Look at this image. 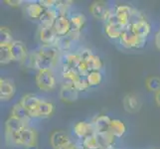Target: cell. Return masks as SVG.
Here are the masks:
<instances>
[{"label": "cell", "mask_w": 160, "mask_h": 149, "mask_svg": "<svg viewBox=\"0 0 160 149\" xmlns=\"http://www.w3.org/2000/svg\"><path fill=\"white\" fill-rule=\"evenodd\" d=\"M26 123L21 121L20 119L14 117H11L7 119L5 123V131H6V137L14 144L18 145V136L19 133L26 127Z\"/></svg>", "instance_id": "1"}, {"label": "cell", "mask_w": 160, "mask_h": 149, "mask_svg": "<svg viewBox=\"0 0 160 149\" xmlns=\"http://www.w3.org/2000/svg\"><path fill=\"white\" fill-rule=\"evenodd\" d=\"M146 39H141L137 37L132 30L131 26H126L125 29L120 37V43L126 48H141L144 46Z\"/></svg>", "instance_id": "2"}, {"label": "cell", "mask_w": 160, "mask_h": 149, "mask_svg": "<svg viewBox=\"0 0 160 149\" xmlns=\"http://www.w3.org/2000/svg\"><path fill=\"white\" fill-rule=\"evenodd\" d=\"M36 84L42 91L53 90L56 85V81L51 71H39L36 75Z\"/></svg>", "instance_id": "3"}, {"label": "cell", "mask_w": 160, "mask_h": 149, "mask_svg": "<svg viewBox=\"0 0 160 149\" xmlns=\"http://www.w3.org/2000/svg\"><path fill=\"white\" fill-rule=\"evenodd\" d=\"M37 144V133L36 131L28 126L22 130L18 136V145L28 147Z\"/></svg>", "instance_id": "4"}, {"label": "cell", "mask_w": 160, "mask_h": 149, "mask_svg": "<svg viewBox=\"0 0 160 149\" xmlns=\"http://www.w3.org/2000/svg\"><path fill=\"white\" fill-rule=\"evenodd\" d=\"M50 144L54 149H60L62 147L72 144L68 134L63 130L54 131L50 137Z\"/></svg>", "instance_id": "5"}, {"label": "cell", "mask_w": 160, "mask_h": 149, "mask_svg": "<svg viewBox=\"0 0 160 149\" xmlns=\"http://www.w3.org/2000/svg\"><path fill=\"white\" fill-rule=\"evenodd\" d=\"M90 11L93 17L100 20H108L110 14V11L108 7V5L102 1L92 3L90 6Z\"/></svg>", "instance_id": "6"}, {"label": "cell", "mask_w": 160, "mask_h": 149, "mask_svg": "<svg viewBox=\"0 0 160 149\" xmlns=\"http://www.w3.org/2000/svg\"><path fill=\"white\" fill-rule=\"evenodd\" d=\"M56 61V59L49 57L40 52H37L35 58V69L39 71H50V69L54 67Z\"/></svg>", "instance_id": "7"}, {"label": "cell", "mask_w": 160, "mask_h": 149, "mask_svg": "<svg viewBox=\"0 0 160 149\" xmlns=\"http://www.w3.org/2000/svg\"><path fill=\"white\" fill-rule=\"evenodd\" d=\"M60 97L65 102H74L79 97V91L72 84H66L61 87Z\"/></svg>", "instance_id": "8"}, {"label": "cell", "mask_w": 160, "mask_h": 149, "mask_svg": "<svg viewBox=\"0 0 160 149\" xmlns=\"http://www.w3.org/2000/svg\"><path fill=\"white\" fill-rule=\"evenodd\" d=\"M41 102H42L41 99L34 95H26L22 97L20 101V103L31 113L32 117H34L36 110H37L38 107L40 106Z\"/></svg>", "instance_id": "9"}, {"label": "cell", "mask_w": 160, "mask_h": 149, "mask_svg": "<svg viewBox=\"0 0 160 149\" xmlns=\"http://www.w3.org/2000/svg\"><path fill=\"white\" fill-rule=\"evenodd\" d=\"M11 50V56H12V61L16 62H23L25 58L27 57L26 47L23 42L21 41H14L10 45Z\"/></svg>", "instance_id": "10"}, {"label": "cell", "mask_w": 160, "mask_h": 149, "mask_svg": "<svg viewBox=\"0 0 160 149\" xmlns=\"http://www.w3.org/2000/svg\"><path fill=\"white\" fill-rule=\"evenodd\" d=\"M74 131L75 134L81 139H84L90 135L96 134V130L92 123H88L85 122V121H80V122L76 123V125L74 126Z\"/></svg>", "instance_id": "11"}, {"label": "cell", "mask_w": 160, "mask_h": 149, "mask_svg": "<svg viewBox=\"0 0 160 149\" xmlns=\"http://www.w3.org/2000/svg\"><path fill=\"white\" fill-rule=\"evenodd\" d=\"M39 38L45 45H52L58 40V34L54 27H42L39 32Z\"/></svg>", "instance_id": "12"}, {"label": "cell", "mask_w": 160, "mask_h": 149, "mask_svg": "<svg viewBox=\"0 0 160 149\" xmlns=\"http://www.w3.org/2000/svg\"><path fill=\"white\" fill-rule=\"evenodd\" d=\"M15 85L12 81L1 79L0 80V98L2 101H8L14 96Z\"/></svg>", "instance_id": "13"}, {"label": "cell", "mask_w": 160, "mask_h": 149, "mask_svg": "<svg viewBox=\"0 0 160 149\" xmlns=\"http://www.w3.org/2000/svg\"><path fill=\"white\" fill-rule=\"evenodd\" d=\"M54 29L56 30L59 37H63L69 34L71 31V22L67 16H58V18L55 21Z\"/></svg>", "instance_id": "14"}, {"label": "cell", "mask_w": 160, "mask_h": 149, "mask_svg": "<svg viewBox=\"0 0 160 149\" xmlns=\"http://www.w3.org/2000/svg\"><path fill=\"white\" fill-rule=\"evenodd\" d=\"M123 107L128 112H137L141 107V102L137 96L133 93H128L123 97Z\"/></svg>", "instance_id": "15"}, {"label": "cell", "mask_w": 160, "mask_h": 149, "mask_svg": "<svg viewBox=\"0 0 160 149\" xmlns=\"http://www.w3.org/2000/svg\"><path fill=\"white\" fill-rule=\"evenodd\" d=\"M110 123H112V119L108 115H100L95 119L92 125L95 127L96 133H102V132L109 131Z\"/></svg>", "instance_id": "16"}, {"label": "cell", "mask_w": 160, "mask_h": 149, "mask_svg": "<svg viewBox=\"0 0 160 149\" xmlns=\"http://www.w3.org/2000/svg\"><path fill=\"white\" fill-rule=\"evenodd\" d=\"M11 117H14L16 118H18L25 123L28 122L29 119L32 117L31 113L23 106H22L20 102L16 103L13 106L12 110H11Z\"/></svg>", "instance_id": "17"}, {"label": "cell", "mask_w": 160, "mask_h": 149, "mask_svg": "<svg viewBox=\"0 0 160 149\" xmlns=\"http://www.w3.org/2000/svg\"><path fill=\"white\" fill-rule=\"evenodd\" d=\"M57 18H58L57 11L54 8H51V9H45L39 20L42 27H53Z\"/></svg>", "instance_id": "18"}, {"label": "cell", "mask_w": 160, "mask_h": 149, "mask_svg": "<svg viewBox=\"0 0 160 149\" xmlns=\"http://www.w3.org/2000/svg\"><path fill=\"white\" fill-rule=\"evenodd\" d=\"M132 8H130L128 5H119L115 9V14L118 17L120 24L123 27L128 26V22H129V17H130V13H131Z\"/></svg>", "instance_id": "19"}, {"label": "cell", "mask_w": 160, "mask_h": 149, "mask_svg": "<svg viewBox=\"0 0 160 149\" xmlns=\"http://www.w3.org/2000/svg\"><path fill=\"white\" fill-rule=\"evenodd\" d=\"M131 27L136 36L141 38V39H146V37L150 33V25L148 24L146 20H142L138 22V23L132 25Z\"/></svg>", "instance_id": "20"}, {"label": "cell", "mask_w": 160, "mask_h": 149, "mask_svg": "<svg viewBox=\"0 0 160 149\" xmlns=\"http://www.w3.org/2000/svg\"><path fill=\"white\" fill-rule=\"evenodd\" d=\"M86 63L89 72H100V70L102 68V61L98 56L91 54L89 57L86 58L85 60H82Z\"/></svg>", "instance_id": "21"}, {"label": "cell", "mask_w": 160, "mask_h": 149, "mask_svg": "<svg viewBox=\"0 0 160 149\" xmlns=\"http://www.w3.org/2000/svg\"><path fill=\"white\" fill-rule=\"evenodd\" d=\"M96 136H97L98 142V144H100L101 148L112 147L115 137L110 133V131L102 132V133H96Z\"/></svg>", "instance_id": "22"}, {"label": "cell", "mask_w": 160, "mask_h": 149, "mask_svg": "<svg viewBox=\"0 0 160 149\" xmlns=\"http://www.w3.org/2000/svg\"><path fill=\"white\" fill-rule=\"evenodd\" d=\"M109 131L114 137H121L126 131L125 124L119 119H112Z\"/></svg>", "instance_id": "23"}, {"label": "cell", "mask_w": 160, "mask_h": 149, "mask_svg": "<svg viewBox=\"0 0 160 149\" xmlns=\"http://www.w3.org/2000/svg\"><path fill=\"white\" fill-rule=\"evenodd\" d=\"M45 11V8H44L42 5L39 3H32L27 5L26 7V12L28 14V16L32 19H40V17L42 16V14Z\"/></svg>", "instance_id": "24"}, {"label": "cell", "mask_w": 160, "mask_h": 149, "mask_svg": "<svg viewBox=\"0 0 160 149\" xmlns=\"http://www.w3.org/2000/svg\"><path fill=\"white\" fill-rule=\"evenodd\" d=\"M82 62L81 58V55H74L69 54L66 55L64 58V67H68L71 69H74L77 71V68L79 67V65Z\"/></svg>", "instance_id": "25"}, {"label": "cell", "mask_w": 160, "mask_h": 149, "mask_svg": "<svg viewBox=\"0 0 160 149\" xmlns=\"http://www.w3.org/2000/svg\"><path fill=\"white\" fill-rule=\"evenodd\" d=\"M54 112V106L51 102H43L40 103V106L38 107L34 117H49Z\"/></svg>", "instance_id": "26"}, {"label": "cell", "mask_w": 160, "mask_h": 149, "mask_svg": "<svg viewBox=\"0 0 160 149\" xmlns=\"http://www.w3.org/2000/svg\"><path fill=\"white\" fill-rule=\"evenodd\" d=\"M125 29V27L122 26H115V25H110L108 24L104 27V31H106V34L112 38V39H118V38H120L122 33Z\"/></svg>", "instance_id": "27"}, {"label": "cell", "mask_w": 160, "mask_h": 149, "mask_svg": "<svg viewBox=\"0 0 160 149\" xmlns=\"http://www.w3.org/2000/svg\"><path fill=\"white\" fill-rule=\"evenodd\" d=\"M70 22H71V31L81 32L82 28L84 27L86 23V17L82 14H76L74 16H72Z\"/></svg>", "instance_id": "28"}, {"label": "cell", "mask_w": 160, "mask_h": 149, "mask_svg": "<svg viewBox=\"0 0 160 149\" xmlns=\"http://www.w3.org/2000/svg\"><path fill=\"white\" fill-rule=\"evenodd\" d=\"M145 87L148 91L157 92L160 91V78L156 76L148 77L145 81Z\"/></svg>", "instance_id": "29"}, {"label": "cell", "mask_w": 160, "mask_h": 149, "mask_svg": "<svg viewBox=\"0 0 160 149\" xmlns=\"http://www.w3.org/2000/svg\"><path fill=\"white\" fill-rule=\"evenodd\" d=\"M12 61L10 45H0V63L6 65Z\"/></svg>", "instance_id": "30"}, {"label": "cell", "mask_w": 160, "mask_h": 149, "mask_svg": "<svg viewBox=\"0 0 160 149\" xmlns=\"http://www.w3.org/2000/svg\"><path fill=\"white\" fill-rule=\"evenodd\" d=\"M14 41L10 30L7 27H1L0 29V45H11Z\"/></svg>", "instance_id": "31"}, {"label": "cell", "mask_w": 160, "mask_h": 149, "mask_svg": "<svg viewBox=\"0 0 160 149\" xmlns=\"http://www.w3.org/2000/svg\"><path fill=\"white\" fill-rule=\"evenodd\" d=\"M82 147L84 149H100V144H98L96 134H92L82 139Z\"/></svg>", "instance_id": "32"}, {"label": "cell", "mask_w": 160, "mask_h": 149, "mask_svg": "<svg viewBox=\"0 0 160 149\" xmlns=\"http://www.w3.org/2000/svg\"><path fill=\"white\" fill-rule=\"evenodd\" d=\"M72 42H73V40H72L68 35H66L63 37H59L57 42L55 44H56L58 50H61V51H67V50H69L71 48Z\"/></svg>", "instance_id": "33"}, {"label": "cell", "mask_w": 160, "mask_h": 149, "mask_svg": "<svg viewBox=\"0 0 160 149\" xmlns=\"http://www.w3.org/2000/svg\"><path fill=\"white\" fill-rule=\"evenodd\" d=\"M79 75L80 74L74 69H71L68 67H64V69H63V77H64V79L68 82L67 84L73 85V82H75V80L77 78H78Z\"/></svg>", "instance_id": "34"}, {"label": "cell", "mask_w": 160, "mask_h": 149, "mask_svg": "<svg viewBox=\"0 0 160 149\" xmlns=\"http://www.w3.org/2000/svg\"><path fill=\"white\" fill-rule=\"evenodd\" d=\"M73 86L76 87L78 91H86L88 87H90L89 82H88L87 76L84 75H79V77L75 80L73 82Z\"/></svg>", "instance_id": "35"}, {"label": "cell", "mask_w": 160, "mask_h": 149, "mask_svg": "<svg viewBox=\"0 0 160 149\" xmlns=\"http://www.w3.org/2000/svg\"><path fill=\"white\" fill-rule=\"evenodd\" d=\"M88 82H89L90 87L98 86L101 84L102 82V75L100 72H90L87 76Z\"/></svg>", "instance_id": "36"}, {"label": "cell", "mask_w": 160, "mask_h": 149, "mask_svg": "<svg viewBox=\"0 0 160 149\" xmlns=\"http://www.w3.org/2000/svg\"><path fill=\"white\" fill-rule=\"evenodd\" d=\"M142 20H145V18L143 17V15L139 12V11H137L135 9H132L131 10V13H130L128 25L129 26H132V25L138 23V22H140Z\"/></svg>", "instance_id": "37"}, {"label": "cell", "mask_w": 160, "mask_h": 149, "mask_svg": "<svg viewBox=\"0 0 160 149\" xmlns=\"http://www.w3.org/2000/svg\"><path fill=\"white\" fill-rule=\"evenodd\" d=\"M155 44H156L157 48L160 50V31L157 33L156 36H155Z\"/></svg>", "instance_id": "38"}, {"label": "cell", "mask_w": 160, "mask_h": 149, "mask_svg": "<svg viewBox=\"0 0 160 149\" xmlns=\"http://www.w3.org/2000/svg\"><path fill=\"white\" fill-rule=\"evenodd\" d=\"M6 3H8V5L10 6H19L21 1H18V0H16V1H5Z\"/></svg>", "instance_id": "39"}, {"label": "cell", "mask_w": 160, "mask_h": 149, "mask_svg": "<svg viewBox=\"0 0 160 149\" xmlns=\"http://www.w3.org/2000/svg\"><path fill=\"white\" fill-rule=\"evenodd\" d=\"M155 102L157 103V106L160 107V91L155 92Z\"/></svg>", "instance_id": "40"}, {"label": "cell", "mask_w": 160, "mask_h": 149, "mask_svg": "<svg viewBox=\"0 0 160 149\" xmlns=\"http://www.w3.org/2000/svg\"><path fill=\"white\" fill-rule=\"evenodd\" d=\"M60 149H76V147H75L73 144H70V145H68V146L62 147V148H60Z\"/></svg>", "instance_id": "41"}, {"label": "cell", "mask_w": 160, "mask_h": 149, "mask_svg": "<svg viewBox=\"0 0 160 149\" xmlns=\"http://www.w3.org/2000/svg\"><path fill=\"white\" fill-rule=\"evenodd\" d=\"M26 149H38V147H37V144H36V145H31V146L26 147Z\"/></svg>", "instance_id": "42"}]
</instances>
